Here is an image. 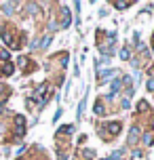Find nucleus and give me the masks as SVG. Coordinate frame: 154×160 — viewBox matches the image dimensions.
Listing matches in <instances>:
<instances>
[{
    "label": "nucleus",
    "mask_w": 154,
    "mask_h": 160,
    "mask_svg": "<svg viewBox=\"0 0 154 160\" xmlns=\"http://www.w3.org/2000/svg\"><path fill=\"white\" fill-rule=\"evenodd\" d=\"M0 36H2V40H4V42H7L11 48H19V44H17L15 36L11 34V30H7V28H0Z\"/></svg>",
    "instance_id": "obj_1"
},
{
    "label": "nucleus",
    "mask_w": 154,
    "mask_h": 160,
    "mask_svg": "<svg viewBox=\"0 0 154 160\" xmlns=\"http://www.w3.org/2000/svg\"><path fill=\"white\" fill-rule=\"evenodd\" d=\"M70 23H72V17H70V11L68 8H61V28H70Z\"/></svg>",
    "instance_id": "obj_2"
},
{
    "label": "nucleus",
    "mask_w": 154,
    "mask_h": 160,
    "mask_svg": "<svg viewBox=\"0 0 154 160\" xmlns=\"http://www.w3.org/2000/svg\"><path fill=\"white\" fill-rule=\"evenodd\" d=\"M121 78H116L112 82V87H110V93H108V99H114V97H116V93H118V88H121Z\"/></svg>",
    "instance_id": "obj_3"
},
{
    "label": "nucleus",
    "mask_w": 154,
    "mask_h": 160,
    "mask_svg": "<svg viewBox=\"0 0 154 160\" xmlns=\"http://www.w3.org/2000/svg\"><path fill=\"white\" fill-rule=\"evenodd\" d=\"M112 76H118V70H108V72H101V74H99V82L112 80Z\"/></svg>",
    "instance_id": "obj_4"
},
{
    "label": "nucleus",
    "mask_w": 154,
    "mask_h": 160,
    "mask_svg": "<svg viewBox=\"0 0 154 160\" xmlns=\"http://www.w3.org/2000/svg\"><path fill=\"white\" fill-rule=\"evenodd\" d=\"M17 63H19V68H21V70H25V72L34 70V65H30V59H28V57H19V61H17Z\"/></svg>",
    "instance_id": "obj_5"
},
{
    "label": "nucleus",
    "mask_w": 154,
    "mask_h": 160,
    "mask_svg": "<svg viewBox=\"0 0 154 160\" xmlns=\"http://www.w3.org/2000/svg\"><path fill=\"white\" fill-rule=\"evenodd\" d=\"M105 128H110V135H118L122 127H121V122H110V124H108Z\"/></svg>",
    "instance_id": "obj_6"
},
{
    "label": "nucleus",
    "mask_w": 154,
    "mask_h": 160,
    "mask_svg": "<svg viewBox=\"0 0 154 160\" xmlns=\"http://www.w3.org/2000/svg\"><path fill=\"white\" fill-rule=\"evenodd\" d=\"M13 72H15V65L11 63V61H7V63H2V74H4V76H11Z\"/></svg>",
    "instance_id": "obj_7"
},
{
    "label": "nucleus",
    "mask_w": 154,
    "mask_h": 160,
    "mask_svg": "<svg viewBox=\"0 0 154 160\" xmlns=\"http://www.w3.org/2000/svg\"><path fill=\"white\" fill-rule=\"evenodd\" d=\"M137 135H139V128L137 127H131V133H129V145H133L137 141Z\"/></svg>",
    "instance_id": "obj_8"
},
{
    "label": "nucleus",
    "mask_w": 154,
    "mask_h": 160,
    "mask_svg": "<svg viewBox=\"0 0 154 160\" xmlns=\"http://www.w3.org/2000/svg\"><path fill=\"white\" fill-rule=\"evenodd\" d=\"M144 143H146V145L154 143V133H152V131H146V133H144Z\"/></svg>",
    "instance_id": "obj_9"
},
{
    "label": "nucleus",
    "mask_w": 154,
    "mask_h": 160,
    "mask_svg": "<svg viewBox=\"0 0 154 160\" xmlns=\"http://www.w3.org/2000/svg\"><path fill=\"white\" fill-rule=\"evenodd\" d=\"M8 59H11V53L7 48H0V63H7Z\"/></svg>",
    "instance_id": "obj_10"
},
{
    "label": "nucleus",
    "mask_w": 154,
    "mask_h": 160,
    "mask_svg": "<svg viewBox=\"0 0 154 160\" xmlns=\"http://www.w3.org/2000/svg\"><path fill=\"white\" fill-rule=\"evenodd\" d=\"M93 112L97 114V116H104V114H105V108H104V103H101V101H97V103H95V108H93Z\"/></svg>",
    "instance_id": "obj_11"
},
{
    "label": "nucleus",
    "mask_w": 154,
    "mask_h": 160,
    "mask_svg": "<svg viewBox=\"0 0 154 160\" xmlns=\"http://www.w3.org/2000/svg\"><path fill=\"white\" fill-rule=\"evenodd\" d=\"M15 7H17L15 2H4V4H2V11H4L7 15H11V13H13V8H15Z\"/></svg>",
    "instance_id": "obj_12"
},
{
    "label": "nucleus",
    "mask_w": 154,
    "mask_h": 160,
    "mask_svg": "<svg viewBox=\"0 0 154 160\" xmlns=\"http://www.w3.org/2000/svg\"><path fill=\"white\" fill-rule=\"evenodd\" d=\"M15 124H17V128H25V118L21 116V114L15 116Z\"/></svg>",
    "instance_id": "obj_13"
},
{
    "label": "nucleus",
    "mask_w": 154,
    "mask_h": 160,
    "mask_svg": "<svg viewBox=\"0 0 154 160\" xmlns=\"http://www.w3.org/2000/svg\"><path fill=\"white\" fill-rule=\"evenodd\" d=\"M72 131H74V127H72V124H64V127L59 128V133H64V135H70Z\"/></svg>",
    "instance_id": "obj_14"
},
{
    "label": "nucleus",
    "mask_w": 154,
    "mask_h": 160,
    "mask_svg": "<svg viewBox=\"0 0 154 160\" xmlns=\"http://www.w3.org/2000/svg\"><path fill=\"white\" fill-rule=\"evenodd\" d=\"M114 7L122 11V8H129V7H131V2H122V0H116V2H114Z\"/></svg>",
    "instance_id": "obj_15"
},
{
    "label": "nucleus",
    "mask_w": 154,
    "mask_h": 160,
    "mask_svg": "<svg viewBox=\"0 0 154 160\" xmlns=\"http://www.w3.org/2000/svg\"><path fill=\"white\" fill-rule=\"evenodd\" d=\"M129 57H131V51H129V48H127V47L121 48V59H129Z\"/></svg>",
    "instance_id": "obj_16"
},
{
    "label": "nucleus",
    "mask_w": 154,
    "mask_h": 160,
    "mask_svg": "<svg viewBox=\"0 0 154 160\" xmlns=\"http://www.w3.org/2000/svg\"><path fill=\"white\" fill-rule=\"evenodd\" d=\"M137 110H139V112H148V103H146V101H139Z\"/></svg>",
    "instance_id": "obj_17"
},
{
    "label": "nucleus",
    "mask_w": 154,
    "mask_h": 160,
    "mask_svg": "<svg viewBox=\"0 0 154 160\" xmlns=\"http://www.w3.org/2000/svg\"><path fill=\"white\" fill-rule=\"evenodd\" d=\"M49 42H51V36H44V38H42V42L38 44V47H42V48H44V47H49Z\"/></svg>",
    "instance_id": "obj_18"
},
{
    "label": "nucleus",
    "mask_w": 154,
    "mask_h": 160,
    "mask_svg": "<svg viewBox=\"0 0 154 160\" xmlns=\"http://www.w3.org/2000/svg\"><path fill=\"white\" fill-rule=\"evenodd\" d=\"M85 158H93V156H95V152H93V150H85Z\"/></svg>",
    "instance_id": "obj_19"
},
{
    "label": "nucleus",
    "mask_w": 154,
    "mask_h": 160,
    "mask_svg": "<svg viewBox=\"0 0 154 160\" xmlns=\"http://www.w3.org/2000/svg\"><path fill=\"white\" fill-rule=\"evenodd\" d=\"M82 112H85V99L80 101V105H78V118L82 116Z\"/></svg>",
    "instance_id": "obj_20"
},
{
    "label": "nucleus",
    "mask_w": 154,
    "mask_h": 160,
    "mask_svg": "<svg viewBox=\"0 0 154 160\" xmlns=\"http://www.w3.org/2000/svg\"><path fill=\"white\" fill-rule=\"evenodd\" d=\"M146 87H148V91H154V78L148 80V84H146Z\"/></svg>",
    "instance_id": "obj_21"
},
{
    "label": "nucleus",
    "mask_w": 154,
    "mask_h": 160,
    "mask_svg": "<svg viewBox=\"0 0 154 160\" xmlns=\"http://www.w3.org/2000/svg\"><path fill=\"white\" fill-rule=\"evenodd\" d=\"M131 103H129V99H122V110H129Z\"/></svg>",
    "instance_id": "obj_22"
},
{
    "label": "nucleus",
    "mask_w": 154,
    "mask_h": 160,
    "mask_svg": "<svg viewBox=\"0 0 154 160\" xmlns=\"http://www.w3.org/2000/svg\"><path fill=\"white\" fill-rule=\"evenodd\" d=\"M68 65V55H61V68H65Z\"/></svg>",
    "instance_id": "obj_23"
},
{
    "label": "nucleus",
    "mask_w": 154,
    "mask_h": 160,
    "mask_svg": "<svg viewBox=\"0 0 154 160\" xmlns=\"http://www.w3.org/2000/svg\"><path fill=\"white\" fill-rule=\"evenodd\" d=\"M57 158H59V160H68V156H65V152H59V154H57Z\"/></svg>",
    "instance_id": "obj_24"
},
{
    "label": "nucleus",
    "mask_w": 154,
    "mask_h": 160,
    "mask_svg": "<svg viewBox=\"0 0 154 160\" xmlns=\"http://www.w3.org/2000/svg\"><path fill=\"white\" fill-rule=\"evenodd\" d=\"M152 128H154V118H152ZM152 133H154V131H152Z\"/></svg>",
    "instance_id": "obj_25"
},
{
    "label": "nucleus",
    "mask_w": 154,
    "mask_h": 160,
    "mask_svg": "<svg viewBox=\"0 0 154 160\" xmlns=\"http://www.w3.org/2000/svg\"><path fill=\"white\" fill-rule=\"evenodd\" d=\"M104 160H112V158H104Z\"/></svg>",
    "instance_id": "obj_26"
},
{
    "label": "nucleus",
    "mask_w": 154,
    "mask_h": 160,
    "mask_svg": "<svg viewBox=\"0 0 154 160\" xmlns=\"http://www.w3.org/2000/svg\"><path fill=\"white\" fill-rule=\"evenodd\" d=\"M0 112H2V105H0Z\"/></svg>",
    "instance_id": "obj_27"
}]
</instances>
